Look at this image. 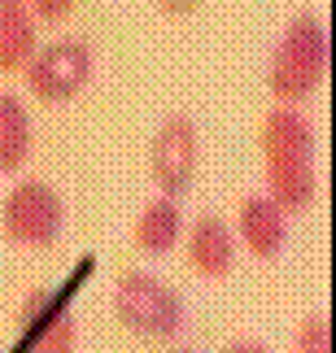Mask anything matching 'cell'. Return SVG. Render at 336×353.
<instances>
[{
	"label": "cell",
	"mask_w": 336,
	"mask_h": 353,
	"mask_svg": "<svg viewBox=\"0 0 336 353\" xmlns=\"http://www.w3.org/2000/svg\"><path fill=\"white\" fill-rule=\"evenodd\" d=\"M328 74V26L302 13L284 26L271 57V92L279 97V105L306 101L310 92L324 83Z\"/></svg>",
	"instance_id": "cell-1"
},
{
	"label": "cell",
	"mask_w": 336,
	"mask_h": 353,
	"mask_svg": "<svg viewBox=\"0 0 336 353\" xmlns=\"http://www.w3.org/2000/svg\"><path fill=\"white\" fill-rule=\"evenodd\" d=\"M114 314L127 323L136 336L149 341H170L184 327V301L175 296L166 279L149 275V270H127L114 283Z\"/></svg>",
	"instance_id": "cell-2"
},
{
	"label": "cell",
	"mask_w": 336,
	"mask_h": 353,
	"mask_svg": "<svg viewBox=\"0 0 336 353\" xmlns=\"http://www.w3.org/2000/svg\"><path fill=\"white\" fill-rule=\"evenodd\" d=\"M0 223H5V236L13 244H26V249H48V244L61 236L66 205H61V196L52 192L48 183L26 179V183H18L5 196V214H0Z\"/></svg>",
	"instance_id": "cell-3"
},
{
	"label": "cell",
	"mask_w": 336,
	"mask_h": 353,
	"mask_svg": "<svg viewBox=\"0 0 336 353\" xmlns=\"http://www.w3.org/2000/svg\"><path fill=\"white\" fill-rule=\"evenodd\" d=\"M92 79V48L83 39H52L48 48H39L31 65H26V83L39 101H70L88 88Z\"/></svg>",
	"instance_id": "cell-4"
},
{
	"label": "cell",
	"mask_w": 336,
	"mask_h": 353,
	"mask_svg": "<svg viewBox=\"0 0 336 353\" xmlns=\"http://www.w3.org/2000/svg\"><path fill=\"white\" fill-rule=\"evenodd\" d=\"M197 157H201V144H197V127L192 118L175 114L166 118L153 135V153H149V166H153V179L162 188V196H184L188 183L197 174Z\"/></svg>",
	"instance_id": "cell-5"
},
{
	"label": "cell",
	"mask_w": 336,
	"mask_h": 353,
	"mask_svg": "<svg viewBox=\"0 0 336 353\" xmlns=\"http://www.w3.org/2000/svg\"><path fill=\"white\" fill-rule=\"evenodd\" d=\"M188 262L206 279H223L236 266V232L219 214H206V219L192 223V232H188Z\"/></svg>",
	"instance_id": "cell-6"
},
{
	"label": "cell",
	"mask_w": 336,
	"mask_h": 353,
	"mask_svg": "<svg viewBox=\"0 0 336 353\" xmlns=\"http://www.w3.org/2000/svg\"><path fill=\"white\" fill-rule=\"evenodd\" d=\"M240 219V240L249 244L253 257H275L288 240V214L271 196H245L236 210Z\"/></svg>",
	"instance_id": "cell-7"
},
{
	"label": "cell",
	"mask_w": 336,
	"mask_h": 353,
	"mask_svg": "<svg viewBox=\"0 0 336 353\" xmlns=\"http://www.w3.org/2000/svg\"><path fill=\"white\" fill-rule=\"evenodd\" d=\"M262 157L266 161H288V157H315V127L310 118L293 105L266 114L262 122Z\"/></svg>",
	"instance_id": "cell-8"
},
{
	"label": "cell",
	"mask_w": 336,
	"mask_h": 353,
	"mask_svg": "<svg viewBox=\"0 0 336 353\" xmlns=\"http://www.w3.org/2000/svg\"><path fill=\"white\" fill-rule=\"evenodd\" d=\"M315 157H288V161H266V196L284 214L306 210L315 201Z\"/></svg>",
	"instance_id": "cell-9"
},
{
	"label": "cell",
	"mask_w": 336,
	"mask_h": 353,
	"mask_svg": "<svg viewBox=\"0 0 336 353\" xmlns=\"http://www.w3.org/2000/svg\"><path fill=\"white\" fill-rule=\"evenodd\" d=\"M35 57V18L26 5H0V70H22Z\"/></svg>",
	"instance_id": "cell-10"
},
{
	"label": "cell",
	"mask_w": 336,
	"mask_h": 353,
	"mask_svg": "<svg viewBox=\"0 0 336 353\" xmlns=\"http://www.w3.org/2000/svg\"><path fill=\"white\" fill-rule=\"evenodd\" d=\"M136 249L144 253H170L175 244H179V205H175L170 196H157L149 201V205L140 210V219H136Z\"/></svg>",
	"instance_id": "cell-11"
},
{
	"label": "cell",
	"mask_w": 336,
	"mask_h": 353,
	"mask_svg": "<svg viewBox=\"0 0 336 353\" xmlns=\"http://www.w3.org/2000/svg\"><path fill=\"white\" fill-rule=\"evenodd\" d=\"M31 157V114L18 97L0 92V170H18Z\"/></svg>",
	"instance_id": "cell-12"
},
{
	"label": "cell",
	"mask_w": 336,
	"mask_h": 353,
	"mask_svg": "<svg viewBox=\"0 0 336 353\" xmlns=\"http://www.w3.org/2000/svg\"><path fill=\"white\" fill-rule=\"evenodd\" d=\"M293 353H332V323L328 314H310L297 327V341H293Z\"/></svg>",
	"instance_id": "cell-13"
},
{
	"label": "cell",
	"mask_w": 336,
	"mask_h": 353,
	"mask_svg": "<svg viewBox=\"0 0 336 353\" xmlns=\"http://www.w3.org/2000/svg\"><path fill=\"white\" fill-rule=\"evenodd\" d=\"M70 9H75L70 0H35V5H31V18H66Z\"/></svg>",
	"instance_id": "cell-14"
},
{
	"label": "cell",
	"mask_w": 336,
	"mask_h": 353,
	"mask_svg": "<svg viewBox=\"0 0 336 353\" xmlns=\"http://www.w3.org/2000/svg\"><path fill=\"white\" fill-rule=\"evenodd\" d=\"M223 353H271V349H266L262 341H249V336H240V341H232Z\"/></svg>",
	"instance_id": "cell-15"
},
{
	"label": "cell",
	"mask_w": 336,
	"mask_h": 353,
	"mask_svg": "<svg viewBox=\"0 0 336 353\" xmlns=\"http://www.w3.org/2000/svg\"><path fill=\"white\" fill-rule=\"evenodd\" d=\"M170 353H192V349H170Z\"/></svg>",
	"instance_id": "cell-16"
}]
</instances>
